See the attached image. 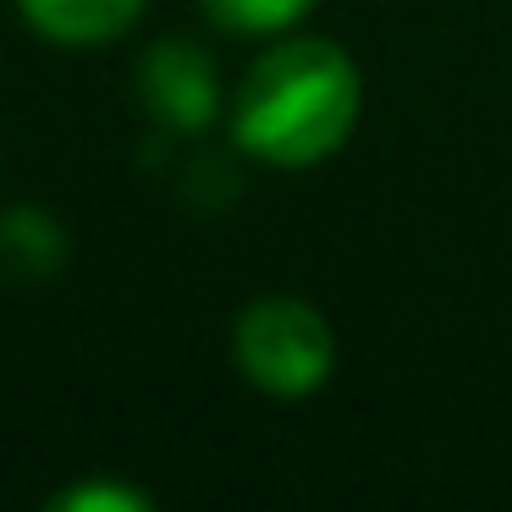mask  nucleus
I'll list each match as a JSON object with an SVG mask.
<instances>
[{"label":"nucleus","mask_w":512,"mask_h":512,"mask_svg":"<svg viewBox=\"0 0 512 512\" xmlns=\"http://www.w3.org/2000/svg\"><path fill=\"white\" fill-rule=\"evenodd\" d=\"M364 122V72L336 39L281 34L254 56L226 105L237 155L276 171H314L353 144Z\"/></svg>","instance_id":"1"},{"label":"nucleus","mask_w":512,"mask_h":512,"mask_svg":"<svg viewBox=\"0 0 512 512\" xmlns=\"http://www.w3.org/2000/svg\"><path fill=\"white\" fill-rule=\"evenodd\" d=\"M232 364L259 397L303 402L331 386L336 331L320 303L298 292H259L254 303H243L232 325Z\"/></svg>","instance_id":"2"},{"label":"nucleus","mask_w":512,"mask_h":512,"mask_svg":"<svg viewBox=\"0 0 512 512\" xmlns=\"http://www.w3.org/2000/svg\"><path fill=\"white\" fill-rule=\"evenodd\" d=\"M138 100H144L149 122L166 127L177 138L210 133L226 116V89L215 72L210 50H199L193 39H160L138 61Z\"/></svg>","instance_id":"3"},{"label":"nucleus","mask_w":512,"mask_h":512,"mask_svg":"<svg viewBox=\"0 0 512 512\" xmlns=\"http://www.w3.org/2000/svg\"><path fill=\"white\" fill-rule=\"evenodd\" d=\"M149 0H17V17L61 50H100L133 34Z\"/></svg>","instance_id":"4"},{"label":"nucleus","mask_w":512,"mask_h":512,"mask_svg":"<svg viewBox=\"0 0 512 512\" xmlns=\"http://www.w3.org/2000/svg\"><path fill=\"white\" fill-rule=\"evenodd\" d=\"M67 265V232L39 204H12L0 215V270L17 281H50Z\"/></svg>","instance_id":"5"},{"label":"nucleus","mask_w":512,"mask_h":512,"mask_svg":"<svg viewBox=\"0 0 512 512\" xmlns=\"http://www.w3.org/2000/svg\"><path fill=\"white\" fill-rule=\"evenodd\" d=\"M199 12L210 17L221 34L237 39H281V34H298L320 0H199Z\"/></svg>","instance_id":"6"},{"label":"nucleus","mask_w":512,"mask_h":512,"mask_svg":"<svg viewBox=\"0 0 512 512\" xmlns=\"http://www.w3.org/2000/svg\"><path fill=\"white\" fill-rule=\"evenodd\" d=\"M56 512H149L155 496L138 485H116V479H100V485H72L67 496L50 501Z\"/></svg>","instance_id":"7"}]
</instances>
